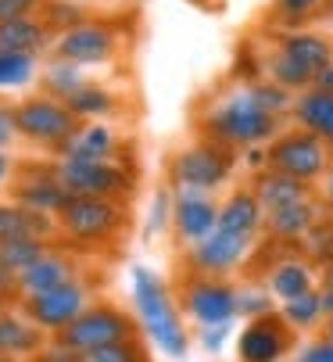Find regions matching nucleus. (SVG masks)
<instances>
[{"mask_svg": "<svg viewBox=\"0 0 333 362\" xmlns=\"http://www.w3.org/2000/svg\"><path fill=\"white\" fill-rule=\"evenodd\" d=\"M129 294H133L136 320L147 330V337L154 341V348L169 358H187L190 334L183 327V316H180L169 287H165V280L151 266H133L129 269Z\"/></svg>", "mask_w": 333, "mask_h": 362, "instance_id": "1", "label": "nucleus"}, {"mask_svg": "<svg viewBox=\"0 0 333 362\" xmlns=\"http://www.w3.org/2000/svg\"><path fill=\"white\" fill-rule=\"evenodd\" d=\"M208 129L222 144H262L276 136V115L255 97V90H240L226 97L208 115Z\"/></svg>", "mask_w": 333, "mask_h": 362, "instance_id": "2", "label": "nucleus"}, {"mask_svg": "<svg viewBox=\"0 0 333 362\" xmlns=\"http://www.w3.org/2000/svg\"><path fill=\"white\" fill-rule=\"evenodd\" d=\"M90 305H93V294H90V287L76 276V280H69V284H62V287H50V291H43V294L22 298V313H25L40 330H47V334L58 337L69 323H76V320L86 313Z\"/></svg>", "mask_w": 333, "mask_h": 362, "instance_id": "3", "label": "nucleus"}, {"mask_svg": "<svg viewBox=\"0 0 333 362\" xmlns=\"http://www.w3.org/2000/svg\"><path fill=\"white\" fill-rule=\"evenodd\" d=\"M133 337H136L133 320L115 305H90L76 323H69L58 334V341L69 344L72 351H90V348L119 344V341H133Z\"/></svg>", "mask_w": 333, "mask_h": 362, "instance_id": "4", "label": "nucleus"}, {"mask_svg": "<svg viewBox=\"0 0 333 362\" xmlns=\"http://www.w3.org/2000/svg\"><path fill=\"white\" fill-rule=\"evenodd\" d=\"M58 226L76 244H97L122 226V212L111 197H69L58 212Z\"/></svg>", "mask_w": 333, "mask_h": 362, "instance_id": "5", "label": "nucleus"}, {"mask_svg": "<svg viewBox=\"0 0 333 362\" xmlns=\"http://www.w3.org/2000/svg\"><path fill=\"white\" fill-rule=\"evenodd\" d=\"M15 126L22 136L36 140V144H47V147H62L76 129H79V119L72 115L69 105L54 97H33L25 105L15 108Z\"/></svg>", "mask_w": 333, "mask_h": 362, "instance_id": "6", "label": "nucleus"}, {"mask_svg": "<svg viewBox=\"0 0 333 362\" xmlns=\"http://www.w3.org/2000/svg\"><path fill=\"white\" fill-rule=\"evenodd\" d=\"M255 237L251 233H237V230H226V226H215L204 240L190 244V262H194V273L197 276H226L233 273L247 251H251Z\"/></svg>", "mask_w": 333, "mask_h": 362, "instance_id": "7", "label": "nucleus"}, {"mask_svg": "<svg viewBox=\"0 0 333 362\" xmlns=\"http://www.w3.org/2000/svg\"><path fill=\"white\" fill-rule=\"evenodd\" d=\"M226 176H230V154L215 144L187 147L183 154L173 158V183L190 194H208Z\"/></svg>", "mask_w": 333, "mask_h": 362, "instance_id": "8", "label": "nucleus"}, {"mask_svg": "<svg viewBox=\"0 0 333 362\" xmlns=\"http://www.w3.org/2000/svg\"><path fill=\"white\" fill-rule=\"evenodd\" d=\"M54 176L69 190V197H115L129 187L126 169H119L115 162H69V158H62Z\"/></svg>", "mask_w": 333, "mask_h": 362, "instance_id": "9", "label": "nucleus"}, {"mask_svg": "<svg viewBox=\"0 0 333 362\" xmlns=\"http://www.w3.org/2000/svg\"><path fill=\"white\" fill-rule=\"evenodd\" d=\"M183 313L197 327L233 323L237 320V291L215 276H194L183 287Z\"/></svg>", "mask_w": 333, "mask_h": 362, "instance_id": "10", "label": "nucleus"}, {"mask_svg": "<svg viewBox=\"0 0 333 362\" xmlns=\"http://www.w3.org/2000/svg\"><path fill=\"white\" fill-rule=\"evenodd\" d=\"M269 165L284 176H294V180H315L322 169H326V147L315 133H291V136H280L269 151Z\"/></svg>", "mask_w": 333, "mask_h": 362, "instance_id": "11", "label": "nucleus"}, {"mask_svg": "<svg viewBox=\"0 0 333 362\" xmlns=\"http://www.w3.org/2000/svg\"><path fill=\"white\" fill-rule=\"evenodd\" d=\"M291 351V327L284 316H262L247 320L240 341H237V358L240 362H280Z\"/></svg>", "mask_w": 333, "mask_h": 362, "instance_id": "12", "label": "nucleus"}, {"mask_svg": "<svg viewBox=\"0 0 333 362\" xmlns=\"http://www.w3.org/2000/svg\"><path fill=\"white\" fill-rule=\"evenodd\" d=\"M115 50V36L104 25H72L62 33L58 40V58L62 62H72V65H93V62H104L111 58Z\"/></svg>", "mask_w": 333, "mask_h": 362, "instance_id": "13", "label": "nucleus"}, {"mask_svg": "<svg viewBox=\"0 0 333 362\" xmlns=\"http://www.w3.org/2000/svg\"><path fill=\"white\" fill-rule=\"evenodd\" d=\"M173 226H176L183 244H197V240H204L218 226V209L204 194L180 190V197L173 204Z\"/></svg>", "mask_w": 333, "mask_h": 362, "instance_id": "14", "label": "nucleus"}, {"mask_svg": "<svg viewBox=\"0 0 333 362\" xmlns=\"http://www.w3.org/2000/svg\"><path fill=\"white\" fill-rule=\"evenodd\" d=\"M69 280H76V258L47 247L29 269L18 273V291H22V298H29V294H43L50 287H62Z\"/></svg>", "mask_w": 333, "mask_h": 362, "instance_id": "15", "label": "nucleus"}, {"mask_svg": "<svg viewBox=\"0 0 333 362\" xmlns=\"http://www.w3.org/2000/svg\"><path fill=\"white\" fill-rule=\"evenodd\" d=\"M47 348V330H40L25 313H0V355L4 358H36Z\"/></svg>", "mask_w": 333, "mask_h": 362, "instance_id": "16", "label": "nucleus"}, {"mask_svg": "<svg viewBox=\"0 0 333 362\" xmlns=\"http://www.w3.org/2000/svg\"><path fill=\"white\" fill-rule=\"evenodd\" d=\"M111 154H115V133L107 126H79L62 144V158L69 162H111Z\"/></svg>", "mask_w": 333, "mask_h": 362, "instance_id": "17", "label": "nucleus"}, {"mask_svg": "<svg viewBox=\"0 0 333 362\" xmlns=\"http://www.w3.org/2000/svg\"><path fill=\"white\" fill-rule=\"evenodd\" d=\"M15 197H18V204H25V209H33V212H47V216H58L62 209H65V201H69V190L58 183V176H33V180H22L18 187H15Z\"/></svg>", "mask_w": 333, "mask_h": 362, "instance_id": "18", "label": "nucleus"}, {"mask_svg": "<svg viewBox=\"0 0 333 362\" xmlns=\"http://www.w3.org/2000/svg\"><path fill=\"white\" fill-rule=\"evenodd\" d=\"M54 223L47 212H33L25 204H0V244L15 237H50Z\"/></svg>", "mask_w": 333, "mask_h": 362, "instance_id": "19", "label": "nucleus"}, {"mask_svg": "<svg viewBox=\"0 0 333 362\" xmlns=\"http://www.w3.org/2000/svg\"><path fill=\"white\" fill-rule=\"evenodd\" d=\"M265 219V209H262V201L247 190H237L230 194L226 201H222V209H218V226H226V230H237V233H258Z\"/></svg>", "mask_w": 333, "mask_h": 362, "instance_id": "20", "label": "nucleus"}, {"mask_svg": "<svg viewBox=\"0 0 333 362\" xmlns=\"http://www.w3.org/2000/svg\"><path fill=\"white\" fill-rule=\"evenodd\" d=\"M284 58H291L294 65H301L305 72L319 76L326 65H333V50L322 36H312V33H294L284 40V50H280Z\"/></svg>", "mask_w": 333, "mask_h": 362, "instance_id": "21", "label": "nucleus"}, {"mask_svg": "<svg viewBox=\"0 0 333 362\" xmlns=\"http://www.w3.org/2000/svg\"><path fill=\"white\" fill-rule=\"evenodd\" d=\"M298 119L308 133H315L319 140H333V93L326 90H308L298 100Z\"/></svg>", "mask_w": 333, "mask_h": 362, "instance_id": "22", "label": "nucleus"}, {"mask_svg": "<svg viewBox=\"0 0 333 362\" xmlns=\"http://www.w3.org/2000/svg\"><path fill=\"white\" fill-rule=\"evenodd\" d=\"M43 43H47V25H40L36 18L0 22V50H11V54H36Z\"/></svg>", "mask_w": 333, "mask_h": 362, "instance_id": "23", "label": "nucleus"}, {"mask_svg": "<svg viewBox=\"0 0 333 362\" xmlns=\"http://www.w3.org/2000/svg\"><path fill=\"white\" fill-rule=\"evenodd\" d=\"M312 291V269L308 262H298V258H291V262H276L272 273H269V294L280 298V301H291L298 294Z\"/></svg>", "mask_w": 333, "mask_h": 362, "instance_id": "24", "label": "nucleus"}, {"mask_svg": "<svg viewBox=\"0 0 333 362\" xmlns=\"http://www.w3.org/2000/svg\"><path fill=\"white\" fill-rule=\"evenodd\" d=\"M255 197L262 201V209L272 212V209H280V204H291V201H305V183L294 180V176H284V173H269L258 180V190Z\"/></svg>", "mask_w": 333, "mask_h": 362, "instance_id": "25", "label": "nucleus"}, {"mask_svg": "<svg viewBox=\"0 0 333 362\" xmlns=\"http://www.w3.org/2000/svg\"><path fill=\"white\" fill-rule=\"evenodd\" d=\"M269 216V226L272 233H280V237H301L312 230V204L308 201H291V204H280V209H272L265 212Z\"/></svg>", "mask_w": 333, "mask_h": 362, "instance_id": "26", "label": "nucleus"}, {"mask_svg": "<svg viewBox=\"0 0 333 362\" xmlns=\"http://www.w3.org/2000/svg\"><path fill=\"white\" fill-rule=\"evenodd\" d=\"M280 316L287 320L291 330H308V327H315L319 316H326V313H322V294H319V291H305V294L284 301Z\"/></svg>", "mask_w": 333, "mask_h": 362, "instance_id": "27", "label": "nucleus"}, {"mask_svg": "<svg viewBox=\"0 0 333 362\" xmlns=\"http://www.w3.org/2000/svg\"><path fill=\"white\" fill-rule=\"evenodd\" d=\"M43 251H47L43 237H15V240L0 244V262H4L8 269H15V273H22V269H29L36 262Z\"/></svg>", "mask_w": 333, "mask_h": 362, "instance_id": "28", "label": "nucleus"}, {"mask_svg": "<svg viewBox=\"0 0 333 362\" xmlns=\"http://www.w3.org/2000/svg\"><path fill=\"white\" fill-rule=\"evenodd\" d=\"M65 105L72 108V115L76 119H100V115H107L111 108H115V100H111V93L107 90H97V86H83L79 93H72Z\"/></svg>", "mask_w": 333, "mask_h": 362, "instance_id": "29", "label": "nucleus"}, {"mask_svg": "<svg viewBox=\"0 0 333 362\" xmlns=\"http://www.w3.org/2000/svg\"><path fill=\"white\" fill-rule=\"evenodd\" d=\"M43 83H47L50 97H65V100L86 86V83H83V72H79V65H72V62H54V65H47V76H43Z\"/></svg>", "mask_w": 333, "mask_h": 362, "instance_id": "30", "label": "nucleus"}, {"mask_svg": "<svg viewBox=\"0 0 333 362\" xmlns=\"http://www.w3.org/2000/svg\"><path fill=\"white\" fill-rule=\"evenodd\" d=\"M33 76H36V58L33 54H11V50H0V90L25 86Z\"/></svg>", "mask_w": 333, "mask_h": 362, "instance_id": "31", "label": "nucleus"}, {"mask_svg": "<svg viewBox=\"0 0 333 362\" xmlns=\"http://www.w3.org/2000/svg\"><path fill=\"white\" fill-rule=\"evenodd\" d=\"M79 362H147V351L133 337V341H119V344H104V348L79 351Z\"/></svg>", "mask_w": 333, "mask_h": 362, "instance_id": "32", "label": "nucleus"}, {"mask_svg": "<svg viewBox=\"0 0 333 362\" xmlns=\"http://www.w3.org/2000/svg\"><path fill=\"white\" fill-rule=\"evenodd\" d=\"M269 313H272V294H269V291L251 287V291H240V294H237V316L262 320V316H269Z\"/></svg>", "mask_w": 333, "mask_h": 362, "instance_id": "33", "label": "nucleus"}, {"mask_svg": "<svg viewBox=\"0 0 333 362\" xmlns=\"http://www.w3.org/2000/svg\"><path fill=\"white\" fill-rule=\"evenodd\" d=\"M233 334V323H211V327H197V344L204 355H218L222 348H226Z\"/></svg>", "mask_w": 333, "mask_h": 362, "instance_id": "34", "label": "nucleus"}, {"mask_svg": "<svg viewBox=\"0 0 333 362\" xmlns=\"http://www.w3.org/2000/svg\"><path fill=\"white\" fill-rule=\"evenodd\" d=\"M272 76L280 79V86H284V90H287V86H305V83H312V79H315L312 72H305L301 65H294V62H291V58H284V54L272 62Z\"/></svg>", "mask_w": 333, "mask_h": 362, "instance_id": "35", "label": "nucleus"}, {"mask_svg": "<svg viewBox=\"0 0 333 362\" xmlns=\"http://www.w3.org/2000/svg\"><path fill=\"white\" fill-rule=\"evenodd\" d=\"M173 216V201H169V190H158L154 194V204H151V223H147V233H158Z\"/></svg>", "mask_w": 333, "mask_h": 362, "instance_id": "36", "label": "nucleus"}, {"mask_svg": "<svg viewBox=\"0 0 333 362\" xmlns=\"http://www.w3.org/2000/svg\"><path fill=\"white\" fill-rule=\"evenodd\" d=\"M255 97L262 100L272 115L287 112V90H284V86H255Z\"/></svg>", "mask_w": 333, "mask_h": 362, "instance_id": "37", "label": "nucleus"}, {"mask_svg": "<svg viewBox=\"0 0 333 362\" xmlns=\"http://www.w3.org/2000/svg\"><path fill=\"white\" fill-rule=\"evenodd\" d=\"M36 362H79V351H72L69 344H62L58 337H54V341L36 355Z\"/></svg>", "mask_w": 333, "mask_h": 362, "instance_id": "38", "label": "nucleus"}, {"mask_svg": "<svg viewBox=\"0 0 333 362\" xmlns=\"http://www.w3.org/2000/svg\"><path fill=\"white\" fill-rule=\"evenodd\" d=\"M40 0H0V22L11 18H29V11H36Z\"/></svg>", "mask_w": 333, "mask_h": 362, "instance_id": "39", "label": "nucleus"}, {"mask_svg": "<svg viewBox=\"0 0 333 362\" xmlns=\"http://www.w3.org/2000/svg\"><path fill=\"white\" fill-rule=\"evenodd\" d=\"M298 362H333V341H312L308 348H301Z\"/></svg>", "mask_w": 333, "mask_h": 362, "instance_id": "40", "label": "nucleus"}, {"mask_svg": "<svg viewBox=\"0 0 333 362\" xmlns=\"http://www.w3.org/2000/svg\"><path fill=\"white\" fill-rule=\"evenodd\" d=\"M11 294H22V291H18V273L0 262V301H8Z\"/></svg>", "mask_w": 333, "mask_h": 362, "instance_id": "41", "label": "nucleus"}, {"mask_svg": "<svg viewBox=\"0 0 333 362\" xmlns=\"http://www.w3.org/2000/svg\"><path fill=\"white\" fill-rule=\"evenodd\" d=\"M15 133H18V126H15V112L0 108V151H4V147L15 140Z\"/></svg>", "mask_w": 333, "mask_h": 362, "instance_id": "42", "label": "nucleus"}, {"mask_svg": "<svg viewBox=\"0 0 333 362\" xmlns=\"http://www.w3.org/2000/svg\"><path fill=\"white\" fill-rule=\"evenodd\" d=\"M315 4H319V0H280V8H284L287 18H305Z\"/></svg>", "mask_w": 333, "mask_h": 362, "instance_id": "43", "label": "nucleus"}, {"mask_svg": "<svg viewBox=\"0 0 333 362\" xmlns=\"http://www.w3.org/2000/svg\"><path fill=\"white\" fill-rule=\"evenodd\" d=\"M315 90H326V93H333V65H326V69L315 76Z\"/></svg>", "mask_w": 333, "mask_h": 362, "instance_id": "44", "label": "nucleus"}, {"mask_svg": "<svg viewBox=\"0 0 333 362\" xmlns=\"http://www.w3.org/2000/svg\"><path fill=\"white\" fill-rule=\"evenodd\" d=\"M322 294V313L333 320V287H326V291H319Z\"/></svg>", "mask_w": 333, "mask_h": 362, "instance_id": "45", "label": "nucleus"}, {"mask_svg": "<svg viewBox=\"0 0 333 362\" xmlns=\"http://www.w3.org/2000/svg\"><path fill=\"white\" fill-rule=\"evenodd\" d=\"M11 176V158H8V154H0V183H4Z\"/></svg>", "mask_w": 333, "mask_h": 362, "instance_id": "46", "label": "nucleus"}, {"mask_svg": "<svg viewBox=\"0 0 333 362\" xmlns=\"http://www.w3.org/2000/svg\"><path fill=\"white\" fill-rule=\"evenodd\" d=\"M326 197L333 201V169H329V176H326Z\"/></svg>", "mask_w": 333, "mask_h": 362, "instance_id": "47", "label": "nucleus"}, {"mask_svg": "<svg viewBox=\"0 0 333 362\" xmlns=\"http://www.w3.org/2000/svg\"><path fill=\"white\" fill-rule=\"evenodd\" d=\"M326 287H333V262H329V269H326Z\"/></svg>", "mask_w": 333, "mask_h": 362, "instance_id": "48", "label": "nucleus"}, {"mask_svg": "<svg viewBox=\"0 0 333 362\" xmlns=\"http://www.w3.org/2000/svg\"><path fill=\"white\" fill-rule=\"evenodd\" d=\"M326 337H329V341H333V320H329V330H326Z\"/></svg>", "mask_w": 333, "mask_h": 362, "instance_id": "49", "label": "nucleus"}, {"mask_svg": "<svg viewBox=\"0 0 333 362\" xmlns=\"http://www.w3.org/2000/svg\"><path fill=\"white\" fill-rule=\"evenodd\" d=\"M0 313H4V301H0Z\"/></svg>", "mask_w": 333, "mask_h": 362, "instance_id": "50", "label": "nucleus"}, {"mask_svg": "<svg viewBox=\"0 0 333 362\" xmlns=\"http://www.w3.org/2000/svg\"><path fill=\"white\" fill-rule=\"evenodd\" d=\"M0 362H4V355H0Z\"/></svg>", "mask_w": 333, "mask_h": 362, "instance_id": "51", "label": "nucleus"}]
</instances>
